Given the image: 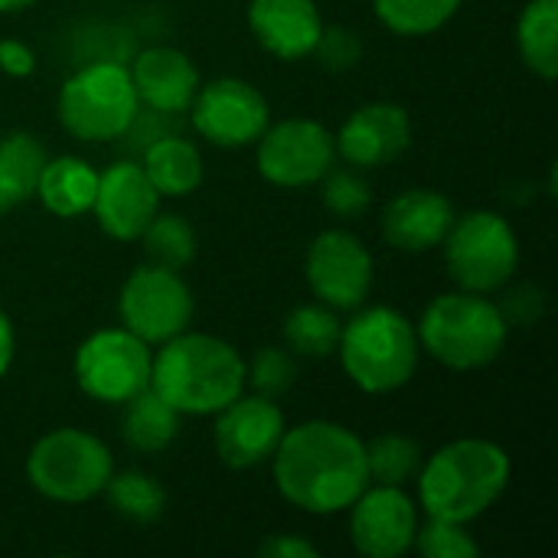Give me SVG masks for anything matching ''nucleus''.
Instances as JSON below:
<instances>
[{"instance_id":"35","label":"nucleus","mask_w":558,"mask_h":558,"mask_svg":"<svg viewBox=\"0 0 558 558\" xmlns=\"http://www.w3.org/2000/svg\"><path fill=\"white\" fill-rule=\"evenodd\" d=\"M0 72L10 78H29L36 72V52L23 39H0Z\"/></svg>"},{"instance_id":"25","label":"nucleus","mask_w":558,"mask_h":558,"mask_svg":"<svg viewBox=\"0 0 558 558\" xmlns=\"http://www.w3.org/2000/svg\"><path fill=\"white\" fill-rule=\"evenodd\" d=\"M517 49L526 69L546 82L558 75V0H530L517 20Z\"/></svg>"},{"instance_id":"10","label":"nucleus","mask_w":558,"mask_h":558,"mask_svg":"<svg viewBox=\"0 0 558 558\" xmlns=\"http://www.w3.org/2000/svg\"><path fill=\"white\" fill-rule=\"evenodd\" d=\"M121 327L137 333L144 343L160 347L170 337L190 330L193 320V291L180 271L163 265L134 268L118 294Z\"/></svg>"},{"instance_id":"13","label":"nucleus","mask_w":558,"mask_h":558,"mask_svg":"<svg viewBox=\"0 0 558 558\" xmlns=\"http://www.w3.org/2000/svg\"><path fill=\"white\" fill-rule=\"evenodd\" d=\"M190 111L196 134L226 150L252 147L271 124V108L265 95L252 82L232 75L199 85Z\"/></svg>"},{"instance_id":"3","label":"nucleus","mask_w":558,"mask_h":558,"mask_svg":"<svg viewBox=\"0 0 558 558\" xmlns=\"http://www.w3.org/2000/svg\"><path fill=\"white\" fill-rule=\"evenodd\" d=\"M245 356L213 333H177L154 353L150 389L180 415H216L245 392Z\"/></svg>"},{"instance_id":"32","label":"nucleus","mask_w":558,"mask_h":558,"mask_svg":"<svg viewBox=\"0 0 558 558\" xmlns=\"http://www.w3.org/2000/svg\"><path fill=\"white\" fill-rule=\"evenodd\" d=\"M412 549L422 558L481 556V546L474 543V536L461 523H448V520H435V517H428L425 523H418Z\"/></svg>"},{"instance_id":"38","label":"nucleus","mask_w":558,"mask_h":558,"mask_svg":"<svg viewBox=\"0 0 558 558\" xmlns=\"http://www.w3.org/2000/svg\"><path fill=\"white\" fill-rule=\"evenodd\" d=\"M36 0H0V13H20L26 7H33Z\"/></svg>"},{"instance_id":"29","label":"nucleus","mask_w":558,"mask_h":558,"mask_svg":"<svg viewBox=\"0 0 558 558\" xmlns=\"http://www.w3.org/2000/svg\"><path fill=\"white\" fill-rule=\"evenodd\" d=\"M464 0H373V10L396 36H432L438 33Z\"/></svg>"},{"instance_id":"23","label":"nucleus","mask_w":558,"mask_h":558,"mask_svg":"<svg viewBox=\"0 0 558 558\" xmlns=\"http://www.w3.org/2000/svg\"><path fill=\"white\" fill-rule=\"evenodd\" d=\"M180 412L170 409L154 389L137 392L124 402L121 438L134 454H163L180 435Z\"/></svg>"},{"instance_id":"36","label":"nucleus","mask_w":558,"mask_h":558,"mask_svg":"<svg viewBox=\"0 0 558 558\" xmlns=\"http://www.w3.org/2000/svg\"><path fill=\"white\" fill-rule=\"evenodd\" d=\"M258 553L265 558H317V546L304 536L278 533V536H268Z\"/></svg>"},{"instance_id":"16","label":"nucleus","mask_w":558,"mask_h":558,"mask_svg":"<svg viewBox=\"0 0 558 558\" xmlns=\"http://www.w3.org/2000/svg\"><path fill=\"white\" fill-rule=\"evenodd\" d=\"M92 213L108 239L137 242L147 222L160 213V193L137 160H118L98 173Z\"/></svg>"},{"instance_id":"9","label":"nucleus","mask_w":558,"mask_h":558,"mask_svg":"<svg viewBox=\"0 0 558 558\" xmlns=\"http://www.w3.org/2000/svg\"><path fill=\"white\" fill-rule=\"evenodd\" d=\"M150 343L128 327H105L88 333L72 360L75 386L101 405H124L150 389Z\"/></svg>"},{"instance_id":"17","label":"nucleus","mask_w":558,"mask_h":558,"mask_svg":"<svg viewBox=\"0 0 558 558\" xmlns=\"http://www.w3.org/2000/svg\"><path fill=\"white\" fill-rule=\"evenodd\" d=\"M337 157L356 170H373L399 160L412 144V118L402 105L369 101L356 108L333 134Z\"/></svg>"},{"instance_id":"19","label":"nucleus","mask_w":558,"mask_h":558,"mask_svg":"<svg viewBox=\"0 0 558 558\" xmlns=\"http://www.w3.org/2000/svg\"><path fill=\"white\" fill-rule=\"evenodd\" d=\"M137 101L147 105L157 114H180L190 111L196 88H199V72L193 59L173 46H147L134 56L128 65Z\"/></svg>"},{"instance_id":"27","label":"nucleus","mask_w":558,"mask_h":558,"mask_svg":"<svg viewBox=\"0 0 558 558\" xmlns=\"http://www.w3.org/2000/svg\"><path fill=\"white\" fill-rule=\"evenodd\" d=\"M101 494L108 497L114 513H121L134 523H154L167 510V490L160 487L157 477H150L144 471L111 474Z\"/></svg>"},{"instance_id":"34","label":"nucleus","mask_w":558,"mask_h":558,"mask_svg":"<svg viewBox=\"0 0 558 558\" xmlns=\"http://www.w3.org/2000/svg\"><path fill=\"white\" fill-rule=\"evenodd\" d=\"M314 56L330 69V72H347L363 59V43L353 29L347 26H324Z\"/></svg>"},{"instance_id":"12","label":"nucleus","mask_w":558,"mask_h":558,"mask_svg":"<svg viewBox=\"0 0 558 558\" xmlns=\"http://www.w3.org/2000/svg\"><path fill=\"white\" fill-rule=\"evenodd\" d=\"M304 275L311 294L333 311H356L373 291V252L350 229H324L307 245Z\"/></svg>"},{"instance_id":"6","label":"nucleus","mask_w":558,"mask_h":558,"mask_svg":"<svg viewBox=\"0 0 558 558\" xmlns=\"http://www.w3.org/2000/svg\"><path fill=\"white\" fill-rule=\"evenodd\" d=\"M141 101L128 65L101 59L75 69L56 101L59 124L78 141H114L124 137L137 121Z\"/></svg>"},{"instance_id":"26","label":"nucleus","mask_w":558,"mask_h":558,"mask_svg":"<svg viewBox=\"0 0 558 558\" xmlns=\"http://www.w3.org/2000/svg\"><path fill=\"white\" fill-rule=\"evenodd\" d=\"M340 330H343V320L337 317V311L317 301V304L294 307L281 327V337H284L288 353L304 356V360H324L337 353Z\"/></svg>"},{"instance_id":"14","label":"nucleus","mask_w":558,"mask_h":558,"mask_svg":"<svg viewBox=\"0 0 558 558\" xmlns=\"http://www.w3.org/2000/svg\"><path fill=\"white\" fill-rule=\"evenodd\" d=\"M288 422L275 399L268 396H239L222 412H216L213 425V445L226 468L232 471H252L258 464H268L281 445Z\"/></svg>"},{"instance_id":"30","label":"nucleus","mask_w":558,"mask_h":558,"mask_svg":"<svg viewBox=\"0 0 558 558\" xmlns=\"http://www.w3.org/2000/svg\"><path fill=\"white\" fill-rule=\"evenodd\" d=\"M141 242H144L150 265H163L173 271L186 268L196 255V232L180 213H157L147 222Z\"/></svg>"},{"instance_id":"20","label":"nucleus","mask_w":558,"mask_h":558,"mask_svg":"<svg viewBox=\"0 0 558 558\" xmlns=\"http://www.w3.org/2000/svg\"><path fill=\"white\" fill-rule=\"evenodd\" d=\"M248 29L265 52L294 62L314 56L324 16L314 0H252Z\"/></svg>"},{"instance_id":"11","label":"nucleus","mask_w":558,"mask_h":558,"mask_svg":"<svg viewBox=\"0 0 558 558\" xmlns=\"http://www.w3.org/2000/svg\"><path fill=\"white\" fill-rule=\"evenodd\" d=\"M337 144L333 134L314 118L271 121L255 141V167L265 183L281 190H301L320 183L333 167Z\"/></svg>"},{"instance_id":"18","label":"nucleus","mask_w":558,"mask_h":558,"mask_svg":"<svg viewBox=\"0 0 558 558\" xmlns=\"http://www.w3.org/2000/svg\"><path fill=\"white\" fill-rule=\"evenodd\" d=\"M454 222V203L441 190L415 186L389 199L383 209V239L409 255L432 252L445 242Z\"/></svg>"},{"instance_id":"28","label":"nucleus","mask_w":558,"mask_h":558,"mask_svg":"<svg viewBox=\"0 0 558 558\" xmlns=\"http://www.w3.org/2000/svg\"><path fill=\"white\" fill-rule=\"evenodd\" d=\"M422 448L409 435H379L366 441V468H369V484H386V487H405L415 481L422 468Z\"/></svg>"},{"instance_id":"2","label":"nucleus","mask_w":558,"mask_h":558,"mask_svg":"<svg viewBox=\"0 0 558 558\" xmlns=\"http://www.w3.org/2000/svg\"><path fill=\"white\" fill-rule=\"evenodd\" d=\"M513 461L507 448L487 438H458L441 445L428 461H422L418 507L425 517L448 523H474L481 520L510 487Z\"/></svg>"},{"instance_id":"37","label":"nucleus","mask_w":558,"mask_h":558,"mask_svg":"<svg viewBox=\"0 0 558 558\" xmlns=\"http://www.w3.org/2000/svg\"><path fill=\"white\" fill-rule=\"evenodd\" d=\"M13 356H16V330H13V320H10V314L0 307V379L10 373V366H13Z\"/></svg>"},{"instance_id":"21","label":"nucleus","mask_w":558,"mask_h":558,"mask_svg":"<svg viewBox=\"0 0 558 558\" xmlns=\"http://www.w3.org/2000/svg\"><path fill=\"white\" fill-rule=\"evenodd\" d=\"M95 190H98V170L88 160L69 157V154L46 160L39 183H36L39 203L46 206V213L59 219H78L92 213Z\"/></svg>"},{"instance_id":"24","label":"nucleus","mask_w":558,"mask_h":558,"mask_svg":"<svg viewBox=\"0 0 558 558\" xmlns=\"http://www.w3.org/2000/svg\"><path fill=\"white\" fill-rule=\"evenodd\" d=\"M46 160V147L39 144L36 134H0V213L16 209L36 196V183Z\"/></svg>"},{"instance_id":"33","label":"nucleus","mask_w":558,"mask_h":558,"mask_svg":"<svg viewBox=\"0 0 558 558\" xmlns=\"http://www.w3.org/2000/svg\"><path fill=\"white\" fill-rule=\"evenodd\" d=\"M369 186L366 180L356 173V170H327L320 177V203L340 216V219H353V216H363L369 209Z\"/></svg>"},{"instance_id":"15","label":"nucleus","mask_w":558,"mask_h":558,"mask_svg":"<svg viewBox=\"0 0 558 558\" xmlns=\"http://www.w3.org/2000/svg\"><path fill=\"white\" fill-rule=\"evenodd\" d=\"M350 543L366 558H399L415 543L418 504L402 487L369 484L350 504Z\"/></svg>"},{"instance_id":"31","label":"nucleus","mask_w":558,"mask_h":558,"mask_svg":"<svg viewBox=\"0 0 558 558\" xmlns=\"http://www.w3.org/2000/svg\"><path fill=\"white\" fill-rule=\"evenodd\" d=\"M298 379V366H294V353L281 350V347H258L255 356L245 363V383L268 399H278L281 392H288Z\"/></svg>"},{"instance_id":"7","label":"nucleus","mask_w":558,"mask_h":558,"mask_svg":"<svg viewBox=\"0 0 558 558\" xmlns=\"http://www.w3.org/2000/svg\"><path fill=\"white\" fill-rule=\"evenodd\" d=\"M114 474L108 445L82 428H52L26 454L29 487L52 504H88Z\"/></svg>"},{"instance_id":"1","label":"nucleus","mask_w":558,"mask_h":558,"mask_svg":"<svg viewBox=\"0 0 558 558\" xmlns=\"http://www.w3.org/2000/svg\"><path fill=\"white\" fill-rule=\"evenodd\" d=\"M271 468L278 494L311 517L347 513L369 487L366 441L347 425L327 418L284 428Z\"/></svg>"},{"instance_id":"5","label":"nucleus","mask_w":558,"mask_h":558,"mask_svg":"<svg viewBox=\"0 0 558 558\" xmlns=\"http://www.w3.org/2000/svg\"><path fill=\"white\" fill-rule=\"evenodd\" d=\"M415 333L432 360L454 373H474L507 350L510 320L487 294L448 291L422 311Z\"/></svg>"},{"instance_id":"4","label":"nucleus","mask_w":558,"mask_h":558,"mask_svg":"<svg viewBox=\"0 0 558 558\" xmlns=\"http://www.w3.org/2000/svg\"><path fill=\"white\" fill-rule=\"evenodd\" d=\"M337 356L350 383L369 396H389L412 383L422 356V343L415 324L389 307H356V314L343 324Z\"/></svg>"},{"instance_id":"8","label":"nucleus","mask_w":558,"mask_h":558,"mask_svg":"<svg viewBox=\"0 0 558 558\" xmlns=\"http://www.w3.org/2000/svg\"><path fill=\"white\" fill-rule=\"evenodd\" d=\"M445 268L461 291L494 294L504 291L520 268V239L513 226L494 209L454 216L445 242Z\"/></svg>"},{"instance_id":"22","label":"nucleus","mask_w":558,"mask_h":558,"mask_svg":"<svg viewBox=\"0 0 558 558\" xmlns=\"http://www.w3.org/2000/svg\"><path fill=\"white\" fill-rule=\"evenodd\" d=\"M147 180L160 193V199H183L199 190L203 183V154L193 141L163 134L147 144L141 160Z\"/></svg>"}]
</instances>
